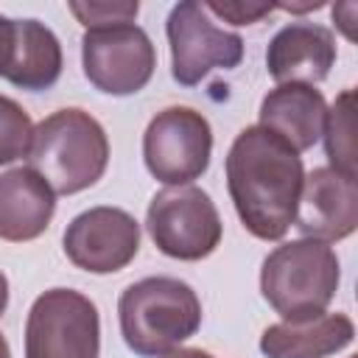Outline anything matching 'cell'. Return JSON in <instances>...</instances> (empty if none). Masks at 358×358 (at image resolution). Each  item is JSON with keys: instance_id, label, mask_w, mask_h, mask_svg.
Instances as JSON below:
<instances>
[{"instance_id": "obj_1", "label": "cell", "mask_w": 358, "mask_h": 358, "mask_svg": "<svg viewBox=\"0 0 358 358\" xmlns=\"http://www.w3.org/2000/svg\"><path fill=\"white\" fill-rule=\"evenodd\" d=\"M224 171L243 229L260 241H280L296 218L305 182L302 157L282 137L255 123L232 140Z\"/></svg>"}, {"instance_id": "obj_2", "label": "cell", "mask_w": 358, "mask_h": 358, "mask_svg": "<svg viewBox=\"0 0 358 358\" xmlns=\"http://www.w3.org/2000/svg\"><path fill=\"white\" fill-rule=\"evenodd\" d=\"M106 165L109 137L90 112L64 106L34 126L28 168H34L56 196H73L92 187Z\"/></svg>"}, {"instance_id": "obj_3", "label": "cell", "mask_w": 358, "mask_h": 358, "mask_svg": "<svg viewBox=\"0 0 358 358\" xmlns=\"http://www.w3.org/2000/svg\"><path fill=\"white\" fill-rule=\"evenodd\" d=\"M117 322L126 347L140 358H162L201 327L199 294L176 277H143L123 288Z\"/></svg>"}, {"instance_id": "obj_4", "label": "cell", "mask_w": 358, "mask_h": 358, "mask_svg": "<svg viewBox=\"0 0 358 358\" xmlns=\"http://www.w3.org/2000/svg\"><path fill=\"white\" fill-rule=\"evenodd\" d=\"M341 282V263L330 243L296 238L274 246L260 266V294L282 322L327 313Z\"/></svg>"}, {"instance_id": "obj_5", "label": "cell", "mask_w": 358, "mask_h": 358, "mask_svg": "<svg viewBox=\"0 0 358 358\" xmlns=\"http://www.w3.org/2000/svg\"><path fill=\"white\" fill-rule=\"evenodd\" d=\"M145 229L162 255L185 263L210 257L224 235L210 193L196 185L162 187L154 193L145 210Z\"/></svg>"}, {"instance_id": "obj_6", "label": "cell", "mask_w": 358, "mask_h": 358, "mask_svg": "<svg viewBox=\"0 0 358 358\" xmlns=\"http://www.w3.org/2000/svg\"><path fill=\"white\" fill-rule=\"evenodd\" d=\"M101 316L90 296L73 288L39 294L25 319V358H98Z\"/></svg>"}, {"instance_id": "obj_7", "label": "cell", "mask_w": 358, "mask_h": 358, "mask_svg": "<svg viewBox=\"0 0 358 358\" xmlns=\"http://www.w3.org/2000/svg\"><path fill=\"white\" fill-rule=\"evenodd\" d=\"M213 157L210 120L193 106L159 109L143 134V159L148 173L165 187L201 179Z\"/></svg>"}, {"instance_id": "obj_8", "label": "cell", "mask_w": 358, "mask_h": 358, "mask_svg": "<svg viewBox=\"0 0 358 358\" xmlns=\"http://www.w3.org/2000/svg\"><path fill=\"white\" fill-rule=\"evenodd\" d=\"M171 45V76L182 87H196L210 70H232L243 59V39L235 31L218 28L201 3L182 0L165 22Z\"/></svg>"}, {"instance_id": "obj_9", "label": "cell", "mask_w": 358, "mask_h": 358, "mask_svg": "<svg viewBox=\"0 0 358 358\" xmlns=\"http://www.w3.org/2000/svg\"><path fill=\"white\" fill-rule=\"evenodd\" d=\"M81 64L87 81L103 95L140 92L157 67V50L151 36L129 22L112 28H92L81 36Z\"/></svg>"}, {"instance_id": "obj_10", "label": "cell", "mask_w": 358, "mask_h": 358, "mask_svg": "<svg viewBox=\"0 0 358 358\" xmlns=\"http://www.w3.org/2000/svg\"><path fill=\"white\" fill-rule=\"evenodd\" d=\"M62 249L67 260L90 274H115L126 268L140 252V224L131 213L109 204L78 213L64 235Z\"/></svg>"}, {"instance_id": "obj_11", "label": "cell", "mask_w": 358, "mask_h": 358, "mask_svg": "<svg viewBox=\"0 0 358 358\" xmlns=\"http://www.w3.org/2000/svg\"><path fill=\"white\" fill-rule=\"evenodd\" d=\"M294 227L302 238L336 243L358 229V182L333 168L305 173Z\"/></svg>"}, {"instance_id": "obj_12", "label": "cell", "mask_w": 358, "mask_h": 358, "mask_svg": "<svg viewBox=\"0 0 358 358\" xmlns=\"http://www.w3.org/2000/svg\"><path fill=\"white\" fill-rule=\"evenodd\" d=\"M336 36L330 28L308 20L282 25L266 48V70L277 84L316 87L336 64Z\"/></svg>"}, {"instance_id": "obj_13", "label": "cell", "mask_w": 358, "mask_h": 358, "mask_svg": "<svg viewBox=\"0 0 358 358\" xmlns=\"http://www.w3.org/2000/svg\"><path fill=\"white\" fill-rule=\"evenodd\" d=\"M64 67V53L59 36L39 20H11L3 48L0 76L28 92L50 90Z\"/></svg>"}, {"instance_id": "obj_14", "label": "cell", "mask_w": 358, "mask_h": 358, "mask_svg": "<svg viewBox=\"0 0 358 358\" xmlns=\"http://www.w3.org/2000/svg\"><path fill=\"white\" fill-rule=\"evenodd\" d=\"M56 193L34 168L0 173V241H36L53 221Z\"/></svg>"}, {"instance_id": "obj_15", "label": "cell", "mask_w": 358, "mask_h": 358, "mask_svg": "<svg viewBox=\"0 0 358 358\" xmlns=\"http://www.w3.org/2000/svg\"><path fill=\"white\" fill-rule=\"evenodd\" d=\"M327 101L322 90L308 84H277L260 101L257 126L282 137L296 154L313 148L322 140Z\"/></svg>"}, {"instance_id": "obj_16", "label": "cell", "mask_w": 358, "mask_h": 358, "mask_svg": "<svg viewBox=\"0 0 358 358\" xmlns=\"http://www.w3.org/2000/svg\"><path fill=\"white\" fill-rule=\"evenodd\" d=\"M355 338V324L347 313H322L308 322H277L260 336L266 358H327L347 350Z\"/></svg>"}, {"instance_id": "obj_17", "label": "cell", "mask_w": 358, "mask_h": 358, "mask_svg": "<svg viewBox=\"0 0 358 358\" xmlns=\"http://www.w3.org/2000/svg\"><path fill=\"white\" fill-rule=\"evenodd\" d=\"M355 92L352 90H341L333 101V106H327L324 115V129H322V140H324V154L330 159V168L344 173V176H355V106H352Z\"/></svg>"}, {"instance_id": "obj_18", "label": "cell", "mask_w": 358, "mask_h": 358, "mask_svg": "<svg viewBox=\"0 0 358 358\" xmlns=\"http://www.w3.org/2000/svg\"><path fill=\"white\" fill-rule=\"evenodd\" d=\"M34 137L31 115L8 95L0 92V165L28 157Z\"/></svg>"}, {"instance_id": "obj_19", "label": "cell", "mask_w": 358, "mask_h": 358, "mask_svg": "<svg viewBox=\"0 0 358 358\" xmlns=\"http://www.w3.org/2000/svg\"><path fill=\"white\" fill-rule=\"evenodd\" d=\"M70 14L87 28H112V25H129L134 22L137 11H140V3L137 0H73L67 3Z\"/></svg>"}, {"instance_id": "obj_20", "label": "cell", "mask_w": 358, "mask_h": 358, "mask_svg": "<svg viewBox=\"0 0 358 358\" xmlns=\"http://www.w3.org/2000/svg\"><path fill=\"white\" fill-rule=\"evenodd\" d=\"M201 6L207 14H215L232 25H255L277 8V3H263V0H207Z\"/></svg>"}, {"instance_id": "obj_21", "label": "cell", "mask_w": 358, "mask_h": 358, "mask_svg": "<svg viewBox=\"0 0 358 358\" xmlns=\"http://www.w3.org/2000/svg\"><path fill=\"white\" fill-rule=\"evenodd\" d=\"M352 14H355V3H341V6H336L333 8V22L341 28V34L347 36V39H355V31H352Z\"/></svg>"}, {"instance_id": "obj_22", "label": "cell", "mask_w": 358, "mask_h": 358, "mask_svg": "<svg viewBox=\"0 0 358 358\" xmlns=\"http://www.w3.org/2000/svg\"><path fill=\"white\" fill-rule=\"evenodd\" d=\"M162 358H215V355H210L207 350H199V347H176V350L165 352Z\"/></svg>"}, {"instance_id": "obj_23", "label": "cell", "mask_w": 358, "mask_h": 358, "mask_svg": "<svg viewBox=\"0 0 358 358\" xmlns=\"http://www.w3.org/2000/svg\"><path fill=\"white\" fill-rule=\"evenodd\" d=\"M6 308H8V277L0 271V316L6 313Z\"/></svg>"}, {"instance_id": "obj_24", "label": "cell", "mask_w": 358, "mask_h": 358, "mask_svg": "<svg viewBox=\"0 0 358 358\" xmlns=\"http://www.w3.org/2000/svg\"><path fill=\"white\" fill-rule=\"evenodd\" d=\"M6 34H8V17L0 14V64H3V48H6Z\"/></svg>"}, {"instance_id": "obj_25", "label": "cell", "mask_w": 358, "mask_h": 358, "mask_svg": "<svg viewBox=\"0 0 358 358\" xmlns=\"http://www.w3.org/2000/svg\"><path fill=\"white\" fill-rule=\"evenodd\" d=\"M0 358H11V347H8V341H6L3 333H0Z\"/></svg>"}]
</instances>
